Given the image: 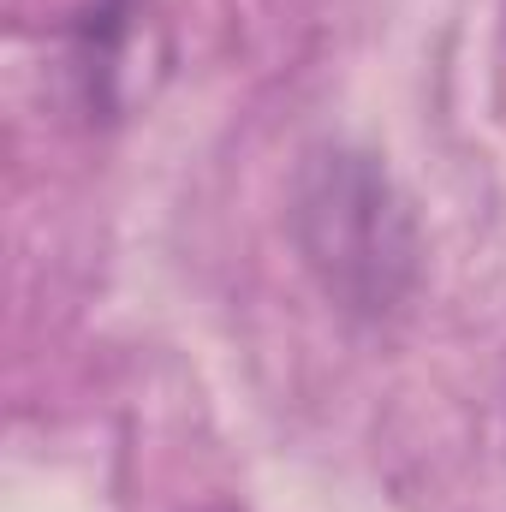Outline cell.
Here are the masks:
<instances>
[{"label": "cell", "mask_w": 506, "mask_h": 512, "mask_svg": "<svg viewBox=\"0 0 506 512\" xmlns=\"http://www.w3.org/2000/svg\"><path fill=\"white\" fill-rule=\"evenodd\" d=\"M292 227L304 262L346 310H393L417 274V227L370 155H316L298 179Z\"/></svg>", "instance_id": "6da1fadb"}]
</instances>
